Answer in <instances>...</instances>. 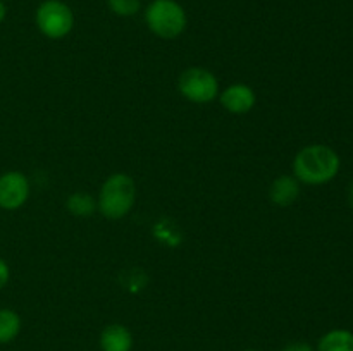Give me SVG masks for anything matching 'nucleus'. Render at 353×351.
Instances as JSON below:
<instances>
[{"label":"nucleus","instance_id":"1","mask_svg":"<svg viewBox=\"0 0 353 351\" xmlns=\"http://www.w3.org/2000/svg\"><path fill=\"white\" fill-rule=\"evenodd\" d=\"M341 169V158L327 145H307L293 160V174L300 182L310 186L326 184L333 181Z\"/></svg>","mask_w":353,"mask_h":351},{"label":"nucleus","instance_id":"2","mask_svg":"<svg viewBox=\"0 0 353 351\" xmlns=\"http://www.w3.org/2000/svg\"><path fill=\"white\" fill-rule=\"evenodd\" d=\"M137 186L128 174H112L102 184L99 195V209L110 220L123 219L133 209Z\"/></svg>","mask_w":353,"mask_h":351},{"label":"nucleus","instance_id":"3","mask_svg":"<svg viewBox=\"0 0 353 351\" xmlns=\"http://www.w3.org/2000/svg\"><path fill=\"white\" fill-rule=\"evenodd\" d=\"M145 21L152 33L172 40L186 28V12L176 0H154L145 12Z\"/></svg>","mask_w":353,"mask_h":351},{"label":"nucleus","instance_id":"4","mask_svg":"<svg viewBox=\"0 0 353 351\" xmlns=\"http://www.w3.org/2000/svg\"><path fill=\"white\" fill-rule=\"evenodd\" d=\"M37 26L47 38L61 40L71 33L74 16L68 3L61 0H45L37 9Z\"/></svg>","mask_w":353,"mask_h":351},{"label":"nucleus","instance_id":"5","mask_svg":"<svg viewBox=\"0 0 353 351\" xmlns=\"http://www.w3.org/2000/svg\"><path fill=\"white\" fill-rule=\"evenodd\" d=\"M178 88L190 102L209 103L219 93V83L216 76L207 69L190 67L179 76Z\"/></svg>","mask_w":353,"mask_h":351},{"label":"nucleus","instance_id":"6","mask_svg":"<svg viewBox=\"0 0 353 351\" xmlns=\"http://www.w3.org/2000/svg\"><path fill=\"white\" fill-rule=\"evenodd\" d=\"M30 196V181L19 171L3 172L0 176V209L16 210Z\"/></svg>","mask_w":353,"mask_h":351},{"label":"nucleus","instance_id":"7","mask_svg":"<svg viewBox=\"0 0 353 351\" xmlns=\"http://www.w3.org/2000/svg\"><path fill=\"white\" fill-rule=\"evenodd\" d=\"M257 96L247 85H233L221 93V103L228 112L247 114L254 109Z\"/></svg>","mask_w":353,"mask_h":351},{"label":"nucleus","instance_id":"8","mask_svg":"<svg viewBox=\"0 0 353 351\" xmlns=\"http://www.w3.org/2000/svg\"><path fill=\"white\" fill-rule=\"evenodd\" d=\"M133 344V334L121 323H110L100 334V350L102 351H131Z\"/></svg>","mask_w":353,"mask_h":351},{"label":"nucleus","instance_id":"9","mask_svg":"<svg viewBox=\"0 0 353 351\" xmlns=\"http://www.w3.org/2000/svg\"><path fill=\"white\" fill-rule=\"evenodd\" d=\"M299 179L295 176H279L271 186V196L272 203L279 206H290L296 202L300 196V184Z\"/></svg>","mask_w":353,"mask_h":351},{"label":"nucleus","instance_id":"10","mask_svg":"<svg viewBox=\"0 0 353 351\" xmlns=\"http://www.w3.org/2000/svg\"><path fill=\"white\" fill-rule=\"evenodd\" d=\"M316 351H353V332L348 329L327 330L317 343Z\"/></svg>","mask_w":353,"mask_h":351},{"label":"nucleus","instance_id":"11","mask_svg":"<svg viewBox=\"0 0 353 351\" xmlns=\"http://www.w3.org/2000/svg\"><path fill=\"white\" fill-rule=\"evenodd\" d=\"M21 317L10 308H0V344H9L19 336Z\"/></svg>","mask_w":353,"mask_h":351},{"label":"nucleus","instance_id":"12","mask_svg":"<svg viewBox=\"0 0 353 351\" xmlns=\"http://www.w3.org/2000/svg\"><path fill=\"white\" fill-rule=\"evenodd\" d=\"M68 210L76 217H90L95 210V202L86 193H74L68 198Z\"/></svg>","mask_w":353,"mask_h":351},{"label":"nucleus","instance_id":"13","mask_svg":"<svg viewBox=\"0 0 353 351\" xmlns=\"http://www.w3.org/2000/svg\"><path fill=\"white\" fill-rule=\"evenodd\" d=\"M107 2H109L110 10L121 17L134 16L141 7L140 0H107Z\"/></svg>","mask_w":353,"mask_h":351},{"label":"nucleus","instance_id":"14","mask_svg":"<svg viewBox=\"0 0 353 351\" xmlns=\"http://www.w3.org/2000/svg\"><path fill=\"white\" fill-rule=\"evenodd\" d=\"M281 351H316V348L312 344L305 343V341H293V343L283 346Z\"/></svg>","mask_w":353,"mask_h":351},{"label":"nucleus","instance_id":"15","mask_svg":"<svg viewBox=\"0 0 353 351\" xmlns=\"http://www.w3.org/2000/svg\"><path fill=\"white\" fill-rule=\"evenodd\" d=\"M10 279V268L3 258H0V289L6 288Z\"/></svg>","mask_w":353,"mask_h":351},{"label":"nucleus","instance_id":"16","mask_svg":"<svg viewBox=\"0 0 353 351\" xmlns=\"http://www.w3.org/2000/svg\"><path fill=\"white\" fill-rule=\"evenodd\" d=\"M6 14H7V9H6V3L0 0V23H2L3 19H6Z\"/></svg>","mask_w":353,"mask_h":351},{"label":"nucleus","instance_id":"17","mask_svg":"<svg viewBox=\"0 0 353 351\" xmlns=\"http://www.w3.org/2000/svg\"><path fill=\"white\" fill-rule=\"evenodd\" d=\"M348 202H350V205H352V209H353V181H352L350 188H348Z\"/></svg>","mask_w":353,"mask_h":351},{"label":"nucleus","instance_id":"18","mask_svg":"<svg viewBox=\"0 0 353 351\" xmlns=\"http://www.w3.org/2000/svg\"><path fill=\"white\" fill-rule=\"evenodd\" d=\"M241 351H257V350H254V348H247V350H241Z\"/></svg>","mask_w":353,"mask_h":351}]
</instances>
